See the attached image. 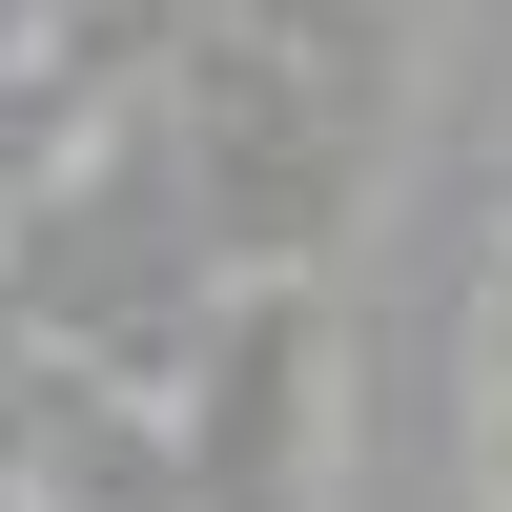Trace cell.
<instances>
[{"mask_svg":"<svg viewBox=\"0 0 512 512\" xmlns=\"http://www.w3.org/2000/svg\"><path fill=\"white\" fill-rule=\"evenodd\" d=\"M164 431H185V512H308V472H328V287H226Z\"/></svg>","mask_w":512,"mask_h":512,"instance_id":"cell-1","label":"cell"}]
</instances>
